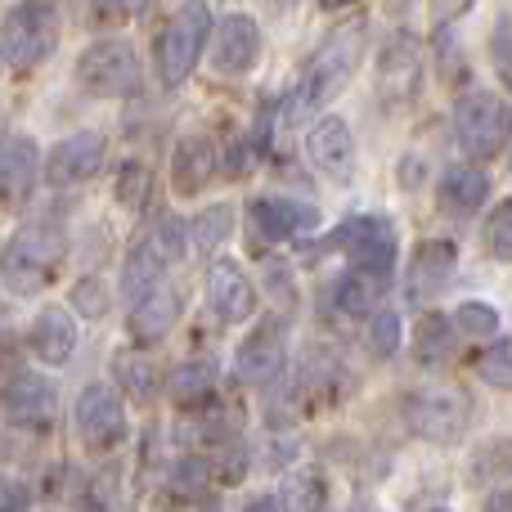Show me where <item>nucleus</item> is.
Here are the masks:
<instances>
[{"instance_id":"obj_1","label":"nucleus","mask_w":512,"mask_h":512,"mask_svg":"<svg viewBox=\"0 0 512 512\" xmlns=\"http://www.w3.org/2000/svg\"><path fill=\"white\" fill-rule=\"evenodd\" d=\"M63 256H68V239H63L59 225L36 221L27 230H18L5 248V283L18 297H32V292L50 288L54 274L63 270Z\"/></svg>"},{"instance_id":"obj_2","label":"nucleus","mask_w":512,"mask_h":512,"mask_svg":"<svg viewBox=\"0 0 512 512\" xmlns=\"http://www.w3.org/2000/svg\"><path fill=\"white\" fill-rule=\"evenodd\" d=\"M454 140L468 158L490 162L512 144V104L486 90H472L454 104Z\"/></svg>"},{"instance_id":"obj_3","label":"nucleus","mask_w":512,"mask_h":512,"mask_svg":"<svg viewBox=\"0 0 512 512\" xmlns=\"http://www.w3.org/2000/svg\"><path fill=\"white\" fill-rule=\"evenodd\" d=\"M5 68L9 72H32L59 45V14L50 0H23L5 14Z\"/></svg>"},{"instance_id":"obj_4","label":"nucleus","mask_w":512,"mask_h":512,"mask_svg":"<svg viewBox=\"0 0 512 512\" xmlns=\"http://www.w3.org/2000/svg\"><path fill=\"white\" fill-rule=\"evenodd\" d=\"M77 86L95 99H122L140 90V54L131 41L122 36H108L81 50L77 59Z\"/></svg>"},{"instance_id":"obj_5","label":"nucleus","mask_w":512,"mask_h":512,"mask_svg":"<svg viewBox=\"0 0 512 512\" xmlns=\"http://www.w3.org/2000/svg\"><path fill=\"white\" fill-rule=\"evenodd\" d=\"M207 41H212V14H207V5L189 0V5L180 9V14L171 18V23L162 27V36H158V72H162V86H180V81H185L189 72L198 68V59H203Z\"/></svg>"},{"instance_id":"obj_6","label":"nucleus","mask_w":512,"mask_h":512,"mask_svg":"<svg viewBox=\"0 0 512 512\" xmlns=\"http://www.w3.org/2000/svg\"><path fill=\"white\" fill-rule=\"evenodd\" d=\"M472 405L463 391L454 387H418L405 396V423L414 436L436 445H454L472 423Z\"/></svg>"},{"instance_id":"obj_7","label":"nucleus","mask_w":512,"mask_h":512,"mask_svg":"<svg viewBox=\"0 0 512 512\" xmlns=\"http://www.w3.org/2000/svg\"><path fill=\"white\" fill-rule=\"evenodd\" d=\"M77 432H81V441H86V450H95V454L117 450L126 436L122 387H113V382H90L77 396Z\"/></svg>"},{"instance_id":"obj_8","label":"nucleus","mask_w":512,"mask_h":512,"mask_svg":"<svg viewBox=\"0 0 512 512\" xmlns=\"http://www.w3.org/2000/svg\"><path fill=\"white\" fill-rule=\"evenodd\" d=\"M104 158H108V140L99 131H77L68 140H59L45 158V180L54 189H72V185H86L104 171Z\"/></svg>"},{"instance_id":"obj_9","label":"nucleus","mask_w":512,"mask_h":512,"mask_svg":"<svg viewBox=\"0 0 512 512\" xmlns=\"http://www.w3.org/2000/svg\"><path fill=\"white\" fill-rule=\"evenodd\" d=\"M337 248L351 256V270H369L387 279L396 265V230L382 216H355L337 230Z\"/></svg>"},{"instance_id":"obj_10","label":"nucleus","mask_w":512,"mask_h":512,"mask_svg":"<svg viewBox=\"0 0 512 512\" xmlns=\"http://www.w3.org/2000/svg\"><path fill=\"white\" fill-rule=\"evenodd\" d=\"M5 418L23 432H45L59 418V391L41 373H14L5 387Z\"/></svg>"},{"instance_id":"obj_11","label":"nucleus","mask_w":512,"mask_h":512,"mask_svg":"<svg viewBox=\"0 0 512 512\" xmlns=\"http://www.w3.org/2000/svg\"><path fill=\"white\" fill-rule=\"evenodd\" d=\"M306 153L333 185H351V176H355V135L337 113L319 117V122L310 126Z\"/></svg>"},{"instance_id":"obj_12","label":"nucleus","mask_w":512,"mask_h":512,"mask_svg":"<svg viewBox=\"0 0 512 512\" xmlns=\"http://www.w3.org/2000/svg\"><path fill=\"white\" fill-rule=\"evenodd\" d=\"M261 59V27L248 14H230L212 32V68L221 77H243Z\"/></svg>"},{"instance_id":"obj_13","label":"nucleus","mask_w":512,"mask_h":512,"mask_svg":"<svg viewBox=\"0 0 512 512\" xmlns=\"http://www.w3.org/2000/svg\"><path fill=\"white\" fill-rule=\"evenodd\" d=\"M207 306L216 310L221 324H243L256 310V288L239 261H230V256L212 261V270H207Z\"/></svg>"},{"instance_id":"obj_14","label":"nucleus","mask_w":512,"mask_h":512,"mask_svg":"<svg viewBox=\"0 0 512 512\" xmlns=\"http://www.w3.org/2000/svg\"><path fill=\"white\" fill-rule=\"evenodd\" d=\"M283 342H288V328L283 319H261L239 346V378L248 387H265V382L279 378L283 369Z\"/></svg>"},{"instance_id":"obj_15","label":"nucleus","mask_w":512,"mask_h":512,"mask_svg":"<svg viewBox=\"0 0 512 512\" xmlns=\"http://www.w3.org/2000/svg\"><path fill=\"white\" fill-rule=\"evenodd\" d=\"M36 180H41V149L32 135H5L0 149V189H5V207H18L32 198Z\"/></svg>"},{"instance_id":"obj_16","label":"nucleus","mask_w":512,"mask_h":512,"mask_svg":"<svg viewBox=\"0 0 512 512\" xmlns=\"http://www.w3.org/2000/svg\"><path fill=\"white\" fill-rule=\"evenodd\" d=\"M248 221L261 239L279 243V239H297L301 230H315L319 212L310 203H297V198H256L248 207Z\"/></svg>"},{"instance_id":"obj_17","label":"nucleus","mask_w":512,"mask_h":512,"mask_svg":"<svg viewBox=\"0 0 512 512\" xmlns=\"http://www.w3.org/2000/svg\"><path fill=\"white\" fill-rule=\"evenodd\" d=\"M27 346H32V355L41 364H50V369L68 364L72 355H77V319H72V310L45 306L41 315H36L32 333H27Z\"/></svg>"},{"instance_id":"obj_18","label":"nucleus","mask_w":512,"mask_h":512,"mask_svg":"<svg viewBox=\"0 0 512 512\" xmlns=\"http://www.w3.org/2000/svg\"><path fill=\"white\" fill-rule=\"evenodd\" d=\"M355 50H360V32H342V36H333V41H328V50L315 59V68L306 72V81H301V104L328 99V90L342 86V81L351 77Z\"/></svg>"},{"instance_id":"obj_19","label":"nucleus","mask_w":512,"mask_h":512,"mask_svg":"<svg viewBox=\"0 0 512 512\" xmlns=\"http://www.w3.org/2000/svg\"><path fill=\"white\" fill-rule=\"evenodd\" d=\"M378 77H382V86H391L396 99H409L418 90V77H423V41L409 32H396L387 45H382Z\"/></svg>"},{"instance_id":"obj_20","label":"nucleus","mask_w":512,"mask_h":512,"mask_svg":"<svg viewBox=\"0 0 512 512\" xmlns=\"http://www.w3.org/2000/svg\"><path fill=\"white\" fill-rule=\"evenodd\" d=\"M216 176V144L207 135H185L171 158V185L180 198H198Z\"/></svg>"},{"instance_id":"obj_21","label":"nucleus","mask_w":512,"mask_h":512,"mask_svg":"<svg viewBox=\"0 0 512 512\" xmlns=\"http://www.w3.org/2000/svg\"><path fill=\"white\" fill-rule=\"evenodd\" d=\"M167 283V252L158 248V239H140L131 252H126V265H122V292L131 306H140L144 297Z\"/></svg>"},{"instance_id":"obj_22","label":"nucleus","mask_w":512,"mask_h":512,"mask_svg":"<svg viewBox=\"0 0 512 512\" xmlns=\"http://www.w3.org/2000/svg\"><path fill=\"white\" fill-rule=\"evenodd\" d=\"M450 274H454V243H445V239L423 243L414 265H409V297L414 301L436 297V292L450 283Z\"/></svg>"},{"instance_id":"obj_23","label":"nucleus","mask_w":512,"mask_h":512,"mask_svg":"<svg viewBox=\"0 0 512 512\" xmlns=\"http://www.w3.org/2000/svg\"><path fill=\"white\" fill-rule=\"evenodd\" d=\"M176 319H180V297L162 283L153 297H144L140 306L131 310V337L140 346H149V342H162V337L176 328Z\"/></svg>"},{"instance_id":"obj_24","label":"nucleus","mask_w":512,"mask_h":512,"mask_svg":"<svg viewBox=\"0 0 512 512\" xmlns=\"http://www.w3.org/2000/svg\"><path fill=\"white\" fill-rule=\"evenodd\" d=\"M436 198H441V207L450 216H472V212H481V203L490 198V180H486V171H477V167H450L441 176Z\"/></svg>"},{"instance_id":"obj_25","label":"nucleus","mask_w":512,"mask_h":512,"mask_svg":"<svg viewBox=\"0 0 512 512\" xmlns=\"http://www.w3.org/2000/svg\"><path fill=\"white\" fill-rule=\"evenodd\" d=\"M113 382L126 391L131 400H140V405H149L153 396H158V382H162V369L153 355H144L140 346H126V351L113 355Z\"/></svg>"},{"instance_id":"obj_26","label":"nucleus","mask_w":512,"mask_h":512,"mask_svg":"<svg viewBox=\"0 0 512 512\" xmlns=\"http://www.w3.org/2000/svg\"><path fill=\"white\" fill-rule=\"evenodd\" d=\"M167 391L180 409H203L216 400V369L207 360H185L171 369L167 378Z\"/></svg>"},{"instance_id":"obj_27","label":"nucleus","mask_w":512,"mask_h":512,"mask_svg":"<svg viewBox=\"0 0 512 512\" xmlns=\"http://www.w3.org/2000/svg\"><path fill=\"white\" fill-rule=\"evenodd\" d=\"M454 319L445 315H423L414 328V346H418V364H427V369H445V364L454 360Z\"/></svg>"},{"instance_id":"obj_28","label":"nucleus","mask_w":512,"mask_h":512,"mask_svg":"<svg viewBox=\"0 0 512 512\" xmlns=\"http://www.w3.org/2000/svg\"><path fill=\"white\" fill-rule=\"evenodd\" d=\"M382 274H369V270H351V274H342L337 279V288H333V306L342 310V315H351V319H364L373 306H378V292H382Z\"/></svg>"},{"instance_id":"obj_29","label":"nucleus","mask_w":512,"mask_h":512,"mask_svg":"<svg viewBox=\"0 0 512 512\" xmlns=\"http://www.w3.org/2000/svg\"><path fill=\"white\" fill-rule=\"evenodd\" d=\"M279 504H283V512H324V504H328L324 477H319V472H297V477H288Z\"/></svg>"},{"instance_id":"obj_30","label":"nucleus","mask_w":512,"mask_h":512,"mask_svg":"<svg viewBox=\"0 0 512 512\" xmlns=\"http://www.w3.org/2000/svg\"><path fill=\"white\" fill-rule=\"evenodd\" d=\"M117 203L126 207V212H144L153 198V171L144 167V162H126L122 171H117V185H113Z\"/></svg>"},{"instance_id":"obj_31","label":"nucleus","mask_w":512,"mask_h":512,"mask_svg":"<svg viewBox=\"0 0 512 512\" xmlns=\"http://www.w3.org/2000/svg\"><path fill=\"white\" fill-rule=\"evenodd\" d=\"M454 328H459L463 337L490 342V337H499V306H490V301H463V306L454 310Z\"/></svg>"},{"instance_id":"obj_32","label":"nucleus","mask_w":512,"mask_h":512,"mask_svg":"<svg viewBox=\"0 0 512 512\" xmlns=\"http://www.w3.org/2000/svg\"><path fill=\"white\" fill-rule=\"evenodd\" d=\"M189 230H194V243H198V248H207V252L221 248V243L234 234V207H230V203H212L194 225H189Z\"/></svg>"},{"instance_id":"obj_33","label":"nucleus","mask_w":512,"mask_h":512,"mask_svg":"<svg viewBox=\"0 0 512 512\" xmlns=\"http://www.w3.org/2000/svg\"><path fill=\"white\" fill-rule=\"evenodd\" d=\"M108 288H104V279L99 274H81L77 283H72V292H68V306L77 310V315H86V319H104L108 315Z\"/></svg>"},{"instance_id":"obj_34","label":"nucleus","mask_w":512,"mask_h":512,"mask_svg":"<svg viewBox=\"0 0 512 512\" xmlns=\"http://www.w3.org/2000/svg\"><path fill=\"white\" fill-rule=\"evenodd\" d=\"M486 252L499 261H512V198L495 207V216L486 221Z\"/></svg>"},{"instance_id":"obj_35","label":"nucleus","mask_w":512,"mask_h":512,"mask_svg":"<svg viewBox=\"0 0 512 512\" xmlns=\"http://www.w3.org/2000/svg\"><path fill=\"white\" fill-rule=\"evenodd\" d=\"M189 225L180 221V216H162L158 221V234H153V239H158V248L167 252V261H180V256L189 252Z\"/></svg>"},{"instance_id":"obj_36","label":"nucleus","mask_w":512,"mask_h":512,"mask_svg":"<svg viewBox=\"0 0 512 512\" xmlns=\"http://www.w3.org/2000/svg\"><path fill=\"white\" fill-rule=\"evenodd\" d=\"M490 59H495L499 81L512 90V18H499V27L490 32Z\"/></svg>"},{"instance_id":"obj_37","label":"nucleus","mask_w":512,"mask_h":512,"mask_svg":"<svg viewBox=\"0 0 512 512\" xmlns=\"http://www.w3.org/2000/svg\"><path fill=\"white\" fill-rule=\"evenodd\" d=\"M369 342L378 355H396V346H400V315L396 310H378V315H373Z\"/></svg>"},{"instance_id":"obj_38","label":"nucleus","mask_w":512,"mask_h":512,"mask_svg":"<svg viewBox=\"0 0 512 512\" xmlns=\"http://www.w3.org/2000/svg\"><path fill=\"white\" fill-rule=\"evenodd\" d=\"M477 373H481V382H490V387L512 391V355H508V351H490V355H481Z\"/></svg>"},{"instance_id":"obj_39","label":"nucleus","mask_w":512,"mask_h":512,"mask_svg":"<svg viewBox=\"0 0 512 512\" xmlns=\"http://www.w3.org/2000/svg\"><path fill=\"white\" fill-rule=\"evenodd\" d=\"M0 499H5L0 512H32V490H27L23 481H14V477L5 481V495H0Z\"/></svg>"},{"instance_id":"obj_40","label":"nucleus","mask_w":512,"mask_h":512,"mask_svg":"<svg viewBox=\"0 0 512 512\" xmlns=\"http://www.w3.org/2000/svg\"><path fill=\"white\" fill-rule=\"evenodd\" d=\"M144 5H149V0H95V14L99 18H131V14H140Z\"/></svg>"},{"instance_id":"obj_41","label":"nucleus","mask_w":512,"mask_h":512,"mask_svg":"<svg viewBox=\"0 0 512 512\" xmlns=\"http://www.w3.org/2000/svg\"><path fill=\"white\" fill-rule=\"evenodd\" d=\"M486 512H512V490L508 486H499L495 495H490V504H486Z\"/></svg>"},{"instance_id":"obj_42","label":"nucleus","mask_w":512,"mask_h":512,"mask_svg":"<svg viewBox=\"0 0 512 512\" xmlns=\"http://www.w3.org/2000/svg\"><path fill=\"white\" fill-rule=\"evenodd\" d=\"M324 9H346V5H355V0H319Z\"/></svg>"},{"instance_id":"obj_43","label":"nucleus","mask_w":512,"mask_h":512,"mask_svg":"<svg viewBox=\"0 0 512 512\" xmlns=\"http://www.w3.org/2000/svg\"><path fill=\"white\" fill-rule=\"evenodd\" d=\"M436 512H445V508H436Z\"/></svg>"}]
</instances>
